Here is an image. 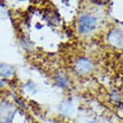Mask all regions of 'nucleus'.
I'll return each instance as SVG.
<instances>
[{
    "mask_svg": "<svg viewBox=\"0 0 123 123\" xmlns=\"http://www.w3.org/2000/svg\"><path fill=\"white\" fill-rule=\"evenodd\" d=\"M0 86H3V83L1 81H0Z\"/></svg>",
    "mask_w": 123,
    "mask_h": 123,
    "instance_id": "obj_10",
    "label": "nucleus"
},
{
    "mask_svg": "<svg viewBox=\"0 0 123 123\" xmlns=\"http://www.w3.org/2000/svg\"><path fill=\"white\" fill-rule=\"evenodd\" d=\"M86 123H97V122H96V121H87Z\"/></svg>",
    "mask_w": 123,
    "mask_h": 123,
    "instance_id": "obj_9",
    "label": "nucleus"
},
{
    "mask_svg": "<svg viewBox=\"0 0 123 123\" xmlns=\"http://www.w3.org/2000/svg\"><path fill=\"white\" fill-rule=\"evenodd\" d=\"M26 88H27V91L29 92V93H32V94H35L36 92L38 91V87H37V85L35 84V83H28V84L26 85Z\"/></svg>",
    "mask_w": 123,
    "mask_h": 123,
    "instance_id": "obj_8",
    "label": "nucleus"
},
{
    "mask_svg": "<svg viewBox=\"0 0 123 123\" xmlns=\"http://www.w3.org/2000/svg\"><path fill=\"white\" fill-rule=\"evenodd\" d=\"M54 80H55L56 85H57L58 87L63 88V90H64V88H67L68 86H69V78H68L67 75L64 74V73H62V72H58V73L55 75Z\"/></svg>",
    "mask_w": 123,
    "mask_h": 123,
    "instance_id": "obj_5",
    "label": "nucleus"
},
{
    "mask_svg": "<svg viewBox=\"0 0 123 123\" xmlns=\"http://www.w3.org/2000/svg\"><path fill=\"white\" fill-rule=\"evenodd\" d=\"M107 40L114 47H117V48L123 47V31L120 29L111 30L107 36Z\"/></svg>",
    "mask_w": 123,
    "mask_h": 123,
    "instance_id": "obj_4",
    "label": "nucleus"
},
{
    "mask_svg": "<svg viewBox=\"0 0 123 123\" xmlns=\"http://www.w3.org/2000/svg\"><path fill=\"white\" fill-rule=\"evenodd\" d=\"M15 115H16V107L10 102H1L0 103V122H11Z\"/></svg>",
    "mask_w": 123,
    "mask_h": 123,
    "instance_id": "obj_3",
    "label": "nucleus"
},
{
    "mask_svg": "<svg viewBox=\"0 0 123 123\" xmlns=\"http://www.w3.org/2000/svg\"><path fill=\"white\" fill-rule=\"evenodd\" d=\"M58 110L63 115H71L74 111V104L72 103V101H65L59 104Z\"/></svg>",
    "mask_w": 123,
    "mask_h": 123,
    "instance_id": "obj_7",
    "label": "nucleus"
},
{
    "mask_svg": "<svg viewBox=\"0 0 123 123\" xmlns=\"http://www.w3.org/2000/svg\"><path fill=\"white\" fill-rule=\"evenodd\" d=\"M74 69L78 75H88L94 69V63L91 58L81 57L75 62Z\"/></svg>",
    "mask_w": 123,
    "mask_h": 123,
    "instance_id": "obj_2",
    "label": "nucleus"
},
{
    "mask_svg": "<svg viewBox=\"0 0 123 123\" xmlns=\"http://www.w3.org/2000/svg\"><path fill=\"white\" fill-rule=\"evenodd\" d=\"M15 75V68L6 63H0V76L5 78H11Z\"/></svg>",
    "mask_w": 123,
    "mask_h": 123,
    "instance_id": "obj_6",
    "label": "nucleus"
},
{
    "mask_svg": "<svg viewBox=\"0 0 123 123\" xmlns=\"http://www.w3.org/2000/svg\"><path fill=\"white\" fill-rule=\"evenodd\" d=\"M97 26L96 17L91 13H84L78 18L77 21V29L78 32L82 35H87L93 30H95Z\"/></svg>",
    "mask_w": 123,
    "mask_h": 123,
    "instance_id": "obj_1",
    "label": "nucleus"
}]
</instances>
